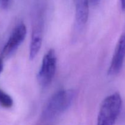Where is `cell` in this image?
Instances as JSON below:
<instances>
[{
  "label": "cell",
  "mask_w": 125,
  "mask_h": 125,
  "mask_svg": "<svg viewBox=\"0 0 125 125\" xmlns=\"http://www.w3.org/2000/svg\"><path fill=\"white\" fill-rule=\"evenodd\" d=\"M42 43V32L41 28L37 26L34 28L31 37V41L29 49V57L31 60L34 59L39 53Z\"/></svg>",
  "instance_id": "cell-6"
},
{
  "label": "cell",
  "mask_w": 125,
  "mask_h": 125,
  "mask_svg": "<svg viewBox=\"0 0 125 125\" xmlns=\"http://www.w3.org/2000/svg\"><path fill=\"white\" fill-rule=\"evenodd\" d=\"M99 1H100V0H91L92 2H93L94 4L98 3V2H99Z\"/></svg>",
  "instance_id": "cell-12"
},
{
  "label": "cell",
  "mask_w": 125,
  "mask_h": 125,
  "mask_svg": "<svg viewBox=\"0 0 125 125\" xmlns=\"http://www.w3.org/2000/svg\"><path fill=\"white\" fill-rule=\"evenodd\" d=\"M125 58V34H122L120 37L108 70V74L114 76L122 70Z\"/></svg>",
  "instance_id": "cell-5"
},
{
  "label": "cell",
  "mask_w": 125,
  "mask_h": 125,
  "mask_svg": "<svg viewBox=\"0 0 125 125\" xmlns=\"http://www.w3.org/2000/svg\"><path fill=\"white\" fill-rule=\"evenodd\" d=\"M56 63L55 51L53 49H51L43 58L41 67L38 73V81L43 87L48 86L52 82L56 73Z\"/></svg>",
  "instance_id": "cell-3"
},
{
  "label": "cell",
  "mask_w": 125,
  "mask_h": 125,
  "mask_svg": "<svg viewBox=\"0 0 125 125\" xmlns=\"http://www.w3.org/2000/svg\"><path fill=\"white\" fill-rule=\"evenodd\" d=\"M89 13V0H76V20L79 25L86 23Z\"/></svg>",
  "instance_id": "cell-7"
},
{
  "label": "cell",
  "mask_w": 125,
  "mask_h": 125,
  "mask_svg": "<svg viewBox=\"0 0 125 125\" xmlns=\"http://www.w3.org/2000/svg\"><path fill=\"white\" fill-rule=\"evenodd\" d=\"M4 59L0 55V74L2 73L4 68Z\"/></svg>",
  "instance_id": "cell-10"
},
{
  "label": "cell",
  "mask_w": 125,
  "mask_h": 125,
  "mask_svg": "<svg viewBox=\"0 0 125 125\" xmlns=\"http://www.w3.org/2000/svg\"><path fill=\"white\" fill-rule=\"evenodd\" d=\"M9 1L10 0H0V4H1V7H3V8L7 7Z\"/></svg>",
  "instance_id": "cell-9"
},
{
  "label": "cell",
  "mask_w": 125,
  "mask_h": 125,
  "mask_svg": "<svg viewBox=\"0 0 125 125\" xmlns=\"http://www.w3.org/2000/svg\"><path fill=\"white\" fill-rule=\"evenodd\" d=\"M26 35V28L23 23L17 25L11 33L6 45L2 48L1 55L4 59L13 53L24 41Z\"/></svg>",
  "instance_id": "cell-4"
},
{
  "label": "cell",
  "mask_w": 125,
  "mask_h": 125,
  "mask_svg": "<svg viewBox=\"0 0 125 125\" xmlns=\"http://www.w3.org/2000/svg\"><path fill=\"white\" fill-rule=\"evenodd\" d=\"M75 96L73 90H61L48 100L42 114V119L51 121L63 114L72 105Z\"/></svg>",
  "instance_id": "cell-1"
},
{
  "label": "cell",
  "mask_w": 125,
  "mask_h": 125,
  "mask_svg": "<svg viewBox=\"0 0 125 125\" xmlns=\"http://www.w3.org/2000/svg\"><path fill=\"white\" fill-rule=\"evenodd\" d=\"M121 7L123 10H125V0H120Z\"/></svg>",
  "instance_id": "cell-11"
},
{
  "label": "cell",
  "mask_w": 125,
  "mask_h": 125,
  "mask_svg": "<svg viewBox=\"0 0 125 125\" xmlns=\"http://www.w3.org/2000/svg\"><path fill=\"white\" fill-rule=\"evenodd\" d=\"M122 106V98L118 93L106 97L100 106L96 125H114L121 112Z\"/></svg>",
  "instance_id": "cell-2"
},
{
  "label": "cell",
  "mask_w": 125,
  "mask_h": 125,
  "mask_svg": "<svg viewBox=\"0 0 125 125\" xmlns=\"http://www.w3.org/2000/svg\"><path fill=\"white\" fill-rule=\"evenodd\" d=\"M13 104V101L11 96L0 89V106L9 109L12 107Z\"/></svg>",
  "instance_id": "cell-8"
}]
</instances>
